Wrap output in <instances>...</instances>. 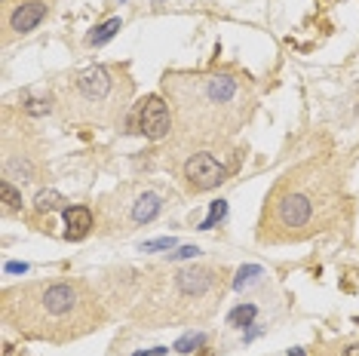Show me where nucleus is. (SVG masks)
Masks as SVG:
<instances>
[{
  "instance_id": "nucleus-1",
  "label": "nucleus",
  "mask_w": 359,
  "mask_h": 356,
  "mask_svg": "<svg viewBox=\"0 0 359 356\" xmlns=\"http://www.w3.org/2000/svg\"><path fill=\"white\" fill-rule=\"evenodd\" d=\"M3 320L37 341H77L102 329L104 311L83 280H34L3 289Z\"/></svg>"
},
{
  "instance_id": "nucleus-2",
  "label": "nucleus",
  "mask_w": 359,
  "mask_h": 356,
  "mask_svg": "<svg viewBox=\"0 0 359 356\" xmlns=\"http://www.w3.org/2000/svg\"><path fill=\"white\" fill-rule=\"evenodd\" d=\"M163 96L172 104L175 126L194 142H218L240 133L255 104L252 89L237 74L175 71L163 77Z\"/></svg>"
},
{
  "instance_id": "nucleus-3",
  "label": "nucleus",
  "mask_w": 359,
  "mask_h": 356,
  "mask_svg": "<svg viewBox=\"0 0 359 356\" xmlns=\"http://www.w3.org/2000/svg\"><path fill=\"white\" fill-rule=\"evenodd\" d=\"M329 184L316 163L292 169L277 181L264 206L258 236L267 243H298L316 234V215L325 209Z\"/></svg>"
},
{
  "instance_id": "nucleus-4",
  "label": "nucleus",
  "mask_w": 359,
  "mask_h": 356,
  "mask_svg": "<svg viewBox=\"0 0 359 356\" xmlns=\"http://www.w3.org/2000/svg\"><path fill=\"white\" fill-rule=\"evenodd\" d=\"M132 102V80L117 65H93V68L74 74L62 87L58 104L65 117L77 123H95L111 126L126 114Z\"/></svg>"
},
{
  "instance_id": "nucleus-5",
  "label": "nucleus",
  "mask_w": 359,
  "mask_h": 356,
  "mask_svg": "<svg viewBox=\"0 0 359 356\" xmlns=\"http://www.w3.org/2000/svg\"><path fill=\"white\" fill-rule=\"evenodd\" d=\"M181 175H185V184L191 194H206V190L224 184L231 169H227L215 154H209V151H197V154H191L185 160Z\"/></svg>"
},
{
  "instance_id": "nucleus-6",
  "label": "nucleus",
  "mask_w": 359,
  "mask_h": 356,
  "mask_svg": "<svg viewBox=\"0 0 359 356\" xmlns=\"http://www.w3.org/2000/svg\"><path fill=\"white\" fill-rule=\"evenodd\" d=\"M135 129L151 142H163L172 133V111L163 96H145L135 104Z\"/></svg>"
},
{
  "instance_id": "nucleus-7",
  "label": "nucleus",
  "mask_w": 359,
  "mask_h": 356,
  "mask_svg": "<svg viewBox=\"0 0 359 356\" xmlns=\"http://www.w3.org/2000/svg\"><path fill=\"white\" fill-rule=\"evenodd\" d=\"M47 0H22L16 6H6V28L12 34H31L47 19Z\"/></svg>"
},
{
  "instance_id": "nucleus-8",
  "label": "nucleus",
  "mask_w": 359,
  "mask_h": 356,
  "mask_svg": "<svg viewBox=\"0 0 359 356\" xmlns=\"http://www.w3.org/2000/svg\"><path fill=\"white\" fill-rule=\"evenodd\" d=\"M65 236L68 240H83L89 230L95 227V215L89 206H68L65 209Z\"/></svg>"
},
{
  "instance_id": "nucleus-9",
  "label": "nucleus",
  "mask_w": 359,
  "mask_h": 356,
  "mask_svg": "<svg viewBox=\"0 0 359 356\" xmlns=\"http://www.w3.org/2000/svg\"><path fill=\"white\" fill-rule=\"evenodd\" d=\"M163 209V200L151 190H145V194H139L132 200V206H129V224H148L154 221L157 215H160Z\"/></svg>"
},
{
  "instance_id": "nucleus-10",
  "label": "nucleus",
  "mask_w": 359,
  "mask_h": 356,
  "mask_svg": "<svg viewBox=\"0 0 359 356\" xmlns=\"http://www.w3.org/2000/svg\"><path fill=\"white\" fill-rule=\"evenodd\" d=\"M37 212H58V209H68V200H65L58 190H40L34 200Z\"/></svg>"
},
{
  "instance_id": "nucleus-11",
  "label": "nucleus",
  "mask_w": 359,
  "mask_h": 356,
  "mask_svg": "<svg viewBox=\"0 0 359 356\" xmlns=\"http://www.w3.org/2000/svg\"><path fill=\"white\" fill-rule=\"evenodd\" d=\"M120 25H123L120 19H108V22H102L99 28H93V34L86 37V43H89V46H102V43H108L111 37H114L117 31H120Z\"/></svg>"
},
{
  "instance_id": "nucleus-12",
  "label": "nucleus",
  "mask_w": 359,
  "mask_h": 356,
  "mask_svg": "<svg viewBox=\"0 0 359 356\" xmlns=\"http://www.w3.org/2000/svg\"><path fill=\"white\" fill-rule=\"evenodd\" d=\"M255 313H258V307H255V304H240V307H233V311L227 313V326H233V329H246V326H252Z\"/></svg>"
},
{
  "instance_id": "nucleus-13",
  "label": "nucleus",
  "mask_w": 359,
  "mask_h": 356,
  "mask_svg": "<svg viewBox=\"0 0 359 356\" xmlns=\"http://www.w3.org/2000/svg\"><path fill=\"white\" fill-rule=\"evenodd\" d=\"M261 276H264V270H261L258 265H246V267H240V270H237V276H233V289H237V292H243L246 286H252V282L261 280Z\"/></svg>"
},
{
  "instance_id": "nucleus-14",
  "label": "nucleus",
  "mask_w": 359,
  "mask_h": 356,
  "mask_svg": "<svg viewBox=\"0 0 359 356\" xmlns=\"http://www.w3.org/2000/svg\"><path fill=\"white\" fill-rule=\"evenodd\" d=\"M0 194H3V209H6V212H19V209H22V194L12 188L10 178L0 181Z\"/></svg>"
},
{
  "instance_id": "nucleus-15",
  "label": "nucleus",
  "mask_w": 359,
  "mask_h": 356,
  "mask_svg": "<svg viewBox=\"0 0 359 356\" xmlns=\"http://www.w3.org/2000/svg\"><path fill=\"white\" fill-rule=\"evenodd\" d=\"M203 344H206V335L203 332H187L185 338L175 341V351H178V353H194L197 347H203Z\"/></svg>"
},
{
  "instance_id": "nucleus-16",
  "label": "nucleus",
  "mask_w": 359,
  "mask_h": 356,
  "mask_svg": "<svg viewBox=\"0 0 359 356\" xmlns=\"http://www.w3.org/2000/svg\"><path fill=\"white\" fill-rule=\"evenodd\" d=\"M224 212H227V203H224V200H215V203H212V209H209V219H206L203 224H200V230L215 227V221L224 219Z\"/></svg>"
},
{
  "instance_id": "nucleus-17",
  "label": "nucleus",
  "mask_w": 359,
  "mask_h": 356,
  "mask_svg": "<svg viewBox=\"0 0 359 356\" xmlns=\"http://www.w3.org/2000/svg\"><path fill=\"white\" fill-rule=\"evenodd\" d=\"M49 108L52 104L47 98H25V104H22V111H28V114H47Z\"/></svg>"
},
{
  "instance_id": "nucleus-18",
  "label": "nucleus",
  "mask_w": 359,
  "mask_h": 356,
  "mask_svg": "<svg viewBox=\"0 0 359 356\" xmlns=\"http://www.w3.org/2000/svg\"><path fill=\"white\" fill-rule=\"evenodd\" d=\"M160 249H175V240L172 236H163V240H151L141 246V252H160Z\"/></svg>"
},
{
  "instance_id": "nucleus-19",
  "label": "nucleus",
  "mask_w": 359,
  "mask_h": 356,
  "mask_svg": "<svg viewBox=\"0 0 359 356\" xmlns=\"http://www.w3.org/2000/svg\"><path fill=\"white\" fill-rule=\"evenodd\" d=\"M194 255H200V249H197V246H185V249H178V252H172V255H169V261H181V258H194Z\"/></svg>"
},
{
  "instance_id": "nucleus-20",
  "label": "nucleus",
  "mask_w": 359,
  "mask_h": 356,
  "mask_svg": "<svg viewBox=\"0 0 359 356\" xmlns=\"http://www.w3.org/2000/svg\"><path fill=\"white\" fill-rule=\"evenodd\" d=\"M135 356H166V347H154V351H139Z\"/></svg>"
},
{
  "instance_id": "nucleus-21",
  "label": "nucleus",
  "mask_w": 359,
  "mask_h": 356,
  "mask_svg": "<svg viewBox=\"0 0 359 356\" xmlns=\"http://www.w3.org/2000/svg\"><path fill=\"white\" fill-rule=\"evenodd\" d=\"M25 270H28L25 265H6V274H25Z\"/></svg>"
},
{
  "instance_id": "nucleus-22",
  "label": "nucleus",
  "mask_w": 359,
  "mask_h": 356,
  "mask_svg": "<svg viewBox=\"0 0 359 356\" xmlns=\"http://www.w3.org/2000/svg\"><path fill=\"white\" fill-rule=\"evenodd\" d=\"M344 356H359V344H350L347 351H344Z\"/></svg>"
},
{
  "instance_id": "nucleus-23",
  "label": "nucleus",
  "mask_w": 359,
  "mask_h": 356,
  "mask_svg": "<svg viewBox=\"0 0 359 356\" xmlns=\"http://www.w3.org/2000/svg\"><path fill=\"white\" fill-rule=\"evenodd\" d=\"M289 356H304L301 351H289Z\"/></svg>"
}]
</instances>
